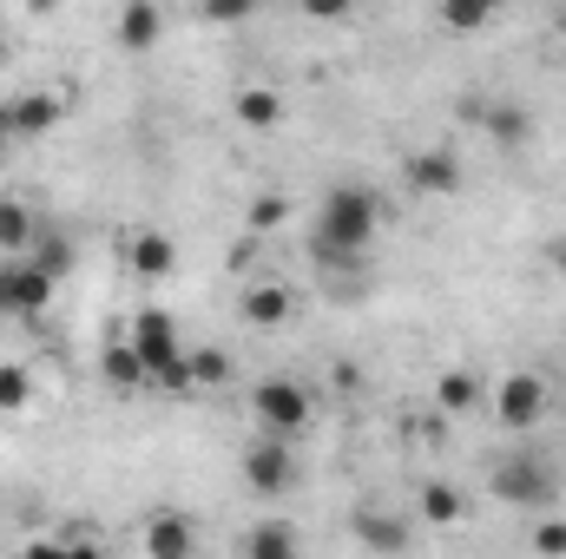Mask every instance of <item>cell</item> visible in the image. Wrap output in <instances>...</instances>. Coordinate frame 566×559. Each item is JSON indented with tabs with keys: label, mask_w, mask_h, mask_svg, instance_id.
<instances>
[{
	"label": "cell",
	"mask_w": 566,
	"mask_h": 559,
	"mask_svg": "<svg viewBox=\"0 0 566 559\" xmlns=\"http://www.w3.org/2000/svg\"><path fill=\"white\" fill-rule=\"evenodd\" d=\"M382 224V204L369 184H329L323 204H316V238H310V257L316 264H363L369 238Z\"/></svg>",
	"instance_id": "6da1fadb"
},
{
	"label": "cell",
	"mask_w": 566,
	"mask_h": 559,
	"mask_svg": "<svg viewBox=\"0 0 566 559\" xmlns=\"http://www.w3.org/2000/svg\"><path fill=\"white\" fill-rule=\"evenodd\" d=\"M133 349L145 356V369H151V389L158 395H198V382H191V356H185V342H178V323H171V309H139L133 316Z\"/></svg>",
	"instance_id": "7a4b0ae2"
},
{
	"label": "cell",
	"mask_w": 566,
	"mask_h": 559,
	"mask_svg": "<svg viewBox=\"0 0 566 559\" xmlns=\"http://www.w3.org/2000/svg\"><path fill=\"white\" fill-rule=\"evenodd\" d=\"M488 487H494V500H507V507H534V514L560 500V474H554L547 454H534V447L501 454V461L488 467Z\"/></svg>",
	"instance_id": "3957f363"
},
{
	"label": "cell",
	"mask_w": 566,
	"mask_h": 559,
	"mask_svg": "<svg viewBox=\"0 0 566 559\" xmlns=\"http://www.w3.org/2000/svg\"><path fill=\"white\" fill-rule=\"evenodd\" d=\"M547 402H554V389H547V376H534V369H514V376L494 382V421L514 428V434L541 428V421H547Z\"/></svg>",
	"instance_id": "277c9868"
},
{
	"label": "cell",
	"mask_w": 566,
	"mask_h": 559,
	"mask_svg": "<svg viewBox=\"0 0 566 559\" xmlns=\"http://www.w3.org/2000/svg\"><path fill=\"white\" fill-rule=\"evenodd\" d=\"M244 481H251V494H264V500H283V494L296 487L290 434H271V428H264V441H251V447H244Z\"/></svg>",
	"instance_id": "5b68a950"
},
{
	"label": "cell",
	"mask_w": 566,
	"mask_h": 559,
	"mask_svg": "<svg viewBox=\"0 0 566 559\" xmlns=\"http://www.w3.org/2000/svg\"><path fill=\"white\" fill-rule=\"evenodd\" d=\"M251 415L264 421L271 434H303V428H310V389L290 382V376H264V382L251 389Z\"/></svg>",
	"instance_id": "8992f818"
},
{
	"label": "cell",
	"mask_w": 566,
	"mask_h": 559,
	"mask_svg": "<svg viewBox=\"0 0 566 559\" xmlns=\"http://www.w3.org/2000/svg\"><path fill=\"white\" fill-rule=\"evenodd\" d=\"M53 283L60 277L40 271L33 257H7V264H0V316H20V323L40 316V309L53 303Z\"/></svg>",
	"instance_id": "52a82bcc"
},
{
	"label": "cell",
	"mask_w": 566,
	"mask_h": 559,
	"mask_svg": "<svg viewBox=\"0 0 566 559\" xmlns=\"http://www.w3.org/2000/svg\"><path fill=\"white\" fill-rule=\"evenodd\" d=\"M468 184V171H461V151L454 145H428L409 158V191L416 198H454Z\"/></svg>",
	"instance_id": "ba28073f"
},
{
	"label": "cell",
	"mask_w": 566,
	"mask_h": 559,
	"mask_svg": "<svg viewBox=\"0 0 566 559\" xmlns=\"http://www.w3.org/2000/svg\"><path fill=\"white\" fill-rule=\"evenodd\" d=\"M60 99L53 93H20V99H7V139H20V145H33V139H46L53 126H60Z\"/></svg>",
	"instance_id": "9c48e42d"
},
{
	"label": "cell",
	"mask_w": 566,
	"mask_h": 559,
	"mask_svg": "<svg viewBox=\"0 0 566 559\" xmlns=\"http://www.w3.org/2000/svg\"><path fill=\"white\" fill-rule=\"evenodd\" d=\"M145 553L151 559H191L198 553V527H191L178 507H165V514L145 520Z\"/></svg>",
	"instance_id": "30bf717a"
},
{
	"label": "cell",
	"mask_w": 566,
	"mask_h": 559,
	"mask_svg": "<svg viewBox=\"0 0 566 559\" xmlns=\"http://www.w3.org/2000/svg\"><path fill=\"white\" fill-rule=\"evenodd\" d=\"M126 264H133V277L165 283L178 271V244H171L165 231H133V238H126Z\"/></svg>",
	"instance_id": "8fae6325"
},
{
	"label": "cell",
	"mask_w": 566,
	"mask_h": 559,
	"mask_svg": "<svg viewBox=\"0 0 566 559\" xmlns=\"http://www.w3.org/2000/svg\"><path fill=\"white\" fill-rule=\"evenodd\" d=\"M238 309H244L251 329H283V323L296 316V289H283V283H251V289L238 296Z\"/></svg>",
	"instance_id": "7c38bea8"
},
{
	"label": "cell",
	"mask_w": 566,
	"mask_h": 559,
	"mask_svg": "<svg viewBox=\"0 0 566 559\" xmlns=\"http://www.w3.org/2000/svg\"><path fill=\"white\" fill-rule=\"evenodd\" d=\"M99 376H106L119 395H139V389H151V369H145V356L133 349V336H126V342H106V356H99Z\"/></svg>",
	"instance_id": "4fadbf2b"
},
{
	"label": "cell",
	"mask_w": 566,
	"mask_h": 559,
	"mask_svg": "<svg viewBox=\"0 0 566 559\" xmlns=\"http://www.w3.org/2000/svg\"><path fill=\"white\" fill-rule=\"evenodd\" d=\"M501 7H507V0H434V20H441L454 40H474L481 27L501 20Z\"/></svg>",
	"instance_id": "5bb4252c"
},
{
	"label": "cell",
	"mask_w": 566,
	"mask_h": 559,
	"mask_svg": "<svg viewBox=\"0 0 566 559\" xmlns=\"http://www.w3.org/2000/svg\"><path fill=\"white\" fill-rule=\"evenodd\" d=\"M158 33H165L158 0H126V7H119V46H126V53H151Z\"/></svg>",
	"instance_id": "9a60e30c"
},
{
	"label": "cell",
	"mask_w": 566,
	"mask_h": 559,
	"mask_svg": "<svg viewBox=\"0 0 566 559\" xmlns=\"http://www.w3.org/2000/svg\"><path fill=\"white\" fill-rule=\"evenodd\" d=\"M231 119H238V126H251V133H271V126H283V93H277V86H238Z\"/></svg>",
	"instance_id": "2e32d148"
},
{
	"label": "cell",
	"mask_w": 566,
	"mask_h": 559,
	"mask_svg": "<svg viewBox=\"0 0 566 559\" xmlns=\"http://www.w3.org/2000/svg\"><path fill=\"white\" fill-rule=\"evenodd\" d=\"M481 126H488V139L507 145V151H521V145L534 139V113H527V106H514V99H494V106L481 113Z\"/></svg>",
	"instance_id": "e0dca14e"
},
{
	"label": "cell",
	"mask_w": 566,
	"mask_h": 559,
	"mask_svg": "<svg viewBox=\"0 0 566 559\" xmlns=\"http://www.w3.org/2000/svg\"><path fill=\"white\" fill-rule=\"evenodd\" d=\"M33 238H40V218H33L20 198H0V251H7V257H27Z\"/></svg>",
	"instance_id": "ac0fdd59"
},
{
	"label": "cell",
	"mask_w": 566,
	"mask_h": 559,
	"mask_svg": "<svg viewBox=\"0 0 566 559\" xmlns=\"http://www.w3.org/2000/svg\"><path fill=\"white\" fill-rule=\"evenodd\" d=\"M434 409H441V415H468V409H481V382H474L468 369L434 376Z\"/></svg>",
	"instance_id": "d6986e66"
},
{
	"label": "cell",
	"mask_w": 566,
	"mask_h": 559,
	"mask_svg": "<svg viewBox=\"0 0 566 559\" xmlns=\"http://www.w3.org/2000/svg\"><path fill=\"white\" fill-rule=\"evenodd\" d=\"M296 547H303V540H296V527H290V520H264V527H251V534H244V553H251V559H290Z\"/></svg>",
	"instance_id": "ffe728a7"
},
{
	"label": "cell",
	"mask_w": 566,
	"mask_h": 559,
	"mask_svg": "<svg viewBox=\"0 0 566 559\" xmlns=\"http://www.w3.org/2000/svg\"><path fill=\"white\" fill-rule=\"evenodd\" d=\"M356 540L376 547V553H396V547H409V527L402 520H382L376 507H356Z\"/></svg>",
	"instance_id": "44dd1931"
},
{
	"label": "cell",
	"mask_w": 566,
	"mask_h": 559,
	"mask_svg": "<svg viewBox=\"0 0 566 559\" xmlns=\"http://www.w3.org/2000/svg\"><path fill=\"white\" fill-rule=\"evenodd\" d=\"M422 514H428V520H441V527H454V520L468 514V500H461V487H448V481H428V487H422Z\"/></svg>",
	"instance_id": "7402d4cb"
},
{
	"label": "cell",
	"mask_w": 566,
	"mask_h": 559,
	"mask_svg": "<svg viewBox=\"0 0 566 559\" xmlns=\"http://www.w3.org/2000/svg\"><path fill=\"white\" fill-rule=\"evenodd\" d=\"M191 356V382L198 389H224L231 382V349H185Z\"/></svg>",
	"instance_id": "603a6c76"
},
{
	"label": "cell",
	"mask_w": 566,
	"mask_h": 559,
	"mask_svg": "<svg viewBox=\"0 0 566 559\" xmlns=\"http://www.w3.org/2000/svg\"><path fill=\"white\" fill-rule=\"evenodd\" d=\"M27 257H33V264H40V271H53V277H66V271H73V244H66V238H60V231H40V238H33V251H27Z\"/></svg>",
	"instance_id": "cb8c5ba5"
},
{
	"label": "cell",
	"mask_w": 566,
	"mask_h": 559,
	"mask_svg": "<svg viewBox=\"0 0 566 559\" xmlns=\"http://www.w3.org/2000/svg\"><path fill=\"white\" fill-rule=\"evenodd\" d=\"M33 402V376L20 362H0V415H20Z\"/></svg>",
	"instance_id": "d4e9b609"
},
{
	"label": "cell",
	"mask_w": 566,
	"mask_h": 559,
	"mask_svg": "<svg viewBox=\"0 0 566 559\" xmlns=\"http://www.w3.org/2000/svg\"><path fill=\"white\" fill-rule=\"evenodd\" d=\"M283 218H290V198H283V191H264V198L251 204V231H258V238H264V231H277Z\"/></svg>",
	"instance_id": "484cf974"
},
{
	"label": "cell",
	"mask_w": 566,
	"mask_h": 559,
	"mask_svg": "<svg viewBox=\"0 0 566 559\" xmlns=\"http://www.w3.org/2000/svg\"><path fill=\"white\" fill-rule=\"evenodd\" d=\"M251 7H258V0H198V13H205L211 27H238V20H251Z\"/></svg>",
	"instance_id": "4316f807"
},
{
	"label": "cell",
	"mask_w": 566,
	"mask_h": 559,
	"mask_svg": "<svg viewBox=\"0 0 566 559\" xmlns=\"http://www.w3.org/2000/svg\"><path fill=\"white\" fill-rule=\"evenodd\" d=\"M303 13H310V20H349L356 0H303Z\"/></svg>",
	"instance_id": "83f0119b"
},
{
	"label": "cell",
	"mask_w": 566,
	"mask_h": 559,
	"mask_svg": "<svg viewBox=\"0 0 566 559\" xmlns=\"http://www.w3.org/2000/svg\"><path fill=\"white\" fill-rule=\"evenodd\" d=\"M534 547H541V553H566V527L560 520H541V527H534Z\"/></svg>",
	"instance_id": "f1b7e54d"
},
{
	"label": "cell",
	"mask_w": 566,
	"mask_h": 559,
	"mask_svg": "<svg viewBox=\"0 0 566 559\" xmlns=\"http://www.w3.org/2000/svg\"><path fill=\"white\" fill-rule=\"evenodd\" d=\"M547 264L566 277V231H560V238H547Z\"/></svg>",
	"instance_id": "f546056e"
},
{
	"label": "cell",
	"mask_w": 566,
	"mask_h": 559,
	"mask_svg": "<svg viewBox=\"0 0 566 559\" xmlns=\"http://www.w3.org/2000/svg\"><path fill=\"white\" fill-rule=\"evenodd\" d=\"M0 66H7V33H0Z\"/></svg>",
	"instance_id": "4dcf8cb0"
},
{
	"label": "cell",
	"mask_w": 566,
	"mask_h": 559,
	"mask_svg": "<svg viewBox=\"0 0 566 559\" xmlns=\"http://www.w3.org/2000/svg\"><path fill=\"white\" fill-rule=\"evenodd\" d=\"M560 40H566V20H560Z\"/></svg>",
	"instance_id": "1f68e13d"
}]
</instances>
